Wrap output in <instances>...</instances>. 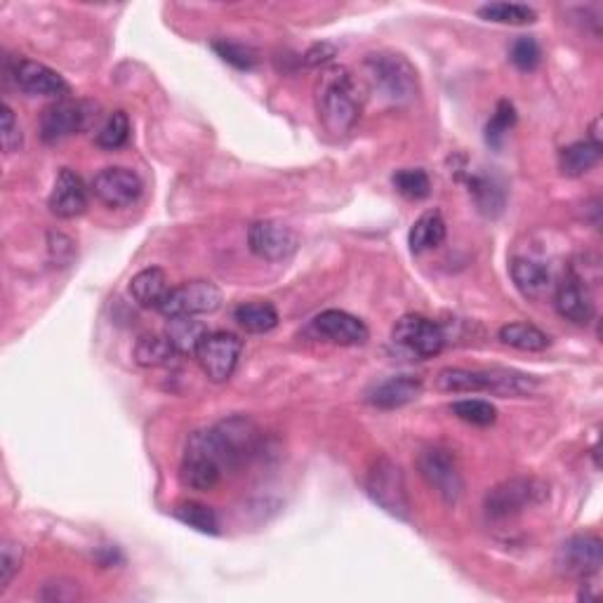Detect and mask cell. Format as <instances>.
Here are the masks:
<instances>
[{"label": "cell", "mask_w": 603, "mask_h": 603, "mask_svg": "<svg viewBox=\"0 0 603 603\" xmlns=\"http://www.w3.org/2000/svg\"><path fill=\"white\" fill-rule=\"evenodd\" d=\"M316 109L323 128L347 135L361 116V88L347 66H328L316 83Z\"/></svg>", "instance_id": "cell-1"}, {"label": "cell", "mask_w": 603, "mask_h": 603, "mask_svg": "<svg viewBox=\"0 0 603 603\" xmlns=\"http://www.w3.org/2000/svg\"><path fill=\"white\" fill-rule=\"evenodd\" d=\"M363 76L373 95L403 106L417 97V71L399 52H373L363 59Z\"/></svg>", "instance_id": "cell-2"}, {"label": "cell", "mask_w": 603, "mask_h": 603, "mask_svg": "<svg viewBox=\"0 0 603 603\" xmlns=\"http://www.w3.org/2000/svg\"><path fill=\"white\" fill-rule=\"evenodd\" d=\"M229 469L227 453H224L215 427L194 432L187 441L180 479L191 490H212L222 481Z\"/></svg>", "instance_id": "cell-3"}, {"label": "cell", "mask_w": 603, "mask_h": 603, "mask_svg": "<svg viewBox=\"0 0 603 603\" xmlns=\"http://www.w3.org/2000/svg\"><path fill=\"white\" fill-rule=\"evenodd\" d=\"M547 498V486L538 479L528 476H516V479L502 481L486 495V514L493 521H507L512 516H519L528 507L540 505Z\"/></svg>", "instance_id": "cell-4"}, {"label": "cell", "mask_w": 603, "mask_h": 603, "mask_svg": "<svg viewBox=\"0 0 603 603\" xmlns=\"http://www.w3.org/2000/svg\"><path fill=\"white\" fill-rule=\"evenodd\" d=\"M366 490L370 500L375 505H380L384 512L396 516V519L408 521L410 519V500L406 490V479H403L401 467L396 465L389 457H380L375 460V465L370 467Z\"/></svg>", "instance_id": "cell-5"}, {"label": "cell", "mask_w": 603, "mask_h": 603, "mask_svg": "<svg viewBox=\"0 0 603 603\" xmlns=\"http://www.w3.org/2000/svg\"><path fill=\"white\" fill-rule=\"evenodd\" d=\"M222 307V290L210 281H189L170 288L158 311L165 318H196Z\"/></svg>", "instance_id": "cell-6"}, {"label": "cell", "mask_w": 603, "mask_h": 603, "mask_svg": "<svg viewBox=\"0 0 603 603\" xmlns=\"http://www.w3.org/2000/svg\"><path fill=\"white\" fill-rule=\"evenodd\" d=\"M417 469H420L422 479L429 483L441 495L443 502L455 505L465 493V479H462L460 465H457L455 455L446 448H427L417 457Z\"/></svg>", "instance_id": "cell-7"}, {"label": "cell", "mask_w": 603, "mask_h": 603, "mask_svg": "<svg viewBox=\"0 0 603 603\" xmlns=\"http://www.w3.org/2000/svg\"><path fill=\"white\" fill-rule=\"evenodd\" d=\"M392 340L396 347L408 351L415 359H434L443 351L446 335H443L439 323L429 321V318L420 314H406L396 321Z\"/></svg>", "instance_id": "cell-8"}, {"label": "cell", "mask_w": 603, "mask_h": 603, "mask_svg": "<svg viewBox=\"0 0 603 603\" xmlns=\"http://www.w3.org/2000/svg\"><path fill=\"white\" fill-rule=\"evenodd\" d=\"M243 351V340L234 333H208L196 351L198 366L212 382H227L238 366Z\"/></svg>", "instance_id": "cell-9"}, {"label": "cell", "mask_w": 603, "mask_h": 603, "mask_svg": "<svg viewBox=\"0 0 603 603\" xmlns=\"http://www.w3.org/2000/svg\"><path fill=\"white\" fill-rule=\"evenodd\" d=\"M603 563V545L596 535H573L556 552V568L568 578L589 580L599 575Z\"/></svg>", "instance_id": "cell-10"}, {"label": "cell", "mask_w": 603, "mask_h": 603, "mask_svg": "<svg viewBox=\"0 0 603 603\" xmlns=\"http://www.w3.org/2000/svg\"><path fill=\"white\" fill-rule=\"evenodd\" d=\"M90 104L59 99L41 114V137L45 144H57L66 137H74L90 125Z\"/></svg>", "instance_id": "cell-11"}, {"label": "cell", "mask_w": 603, "mask_h": 603, "mask_svg": "<svg viewBox=\"0 0 603 603\" xmlns=\"http://www.w3.org/2000/svg\"><path fill=\"white\" fill-rule=\"evenodd\" d=\"M248 245L257 257L267 262H283L295 255L300 238L288 224L262 220L248 229Z\"/></svg>", "instance_id": "cell-12"}, {"label": "cell", "mask_w": 603, "mask_h": 603, "mask_svg": "<svg viewBox=\"0 0 603 603\" xmlns=\"http://www.w3.org/2000/svg\"><path fill=\"white\" fill-rule=\"evenodd\" d=\"M142 180L128 168H104L92 180V194L109 208H128L142 196Z\"/></svg>", "instance_id": "cell-13"}, {"label": "cell", "mask_w": 603, "mask_h": 603, "mask_svg": "<svg viewBox=\"0 0 603 603\" xmlns=\"http://www.w3.org/2000/svg\"><path fill=\"white\" fill-rule=\"evenodd\" d=\"M12 78H15L17 88L26 92V95L55 97L59 102V99H66V95L71 92L64 76H59L50 66L33 62V59H17L15 66H12Z\"/></svg>", "instance_id": "cell-14"}, {"label": "cell", "mask_w": 603, "mask_h": 603, "mask_svg": "<svg viewBox=\"0 0 603 603\" xmlns=\"http://www.w3.org/2000/svg\"><path fill=\"white\" fill-rule=\"evenodd\" d=\"M311 328H314L318 337L333 344H342V347H359V344H366L370 337L368 326L361 318L340 309H328L323 314H318L311 321Z\"/></svg>", "instance_id": "cell-15"}, {"label": "cell", "mask_w": 603, "mask_h": 603, "mask_svg": "<svg viewBox=\"0 0 603 603\" xmlns=\"http://www.w3.org/2000/svg\"><path fill=\"white\" fill-rule=\"evenodd\" d=\"M48 205L52 215H57L59 220H74V217L83 215L88 208V189H85L81 175H76L71 168L59 172L55 187L50 191Z\"/></svg>", "instance_id": "cell-16"}, {"label": "cell", "mask_w": 603, "mask_h": 603, "mask_svg": "<svg viewBox=\"0 0 603 603\" xmlns=\"http://www.w3.org/2000/svg\"><path fill=\"white\" fill-rule=\"evenodd\" d=\"M554 304H556V311H559L566 321L575 323V326H587L596 314L592 295H589L585 281L578 276L563 278L559 288H556Z\"/></svg>", "instance_id": "cell-17"}, {"label": "cell", "mask_w": 603, "mask_h": 603, "mask_svg": "<svg viewBox=\"0 0 603 603\" xmlns=\"http://www.w3.org/2000/svg\"><path fill=\"white\" fill-rule=\"evenodd\" d=\"M422 377L417 375H394L389 380L377 382L368 392V403H373L375 408L394 410L403 408L408 403L417 401L422 396Z\"/></svg>", "instance_id": "cell-18"}, {"label": "cell", "mask_w": 603, "mask_h": 603, "mask_svg": "<svg viewBox=\"0 0 603 603\" xmlns=\"http://www.w3.org/2000/svg\"><path fill=\"white\" fill-rule=\"evenodd\" d=\"M512 281L528 300H542L552 290V276H549L547 267H542L540 262L526 260V257H516L512 262Z\"/></svg>", "instance_id": "cell-19"}, {"label": "cell", "mask_w": 603, "mask_h": 603, "mask_svg": "<svg viewBox=\"0 0 603 603\" xmlns=\"http://www.w3.org/2000/svg\"><path fill=\"white\" fill-rule=\"evenodd\" d=\"M168 293H170L168 276H165V271L158 267L142 269L139 274L132 276L130 281L132 300L144 309H158Z\"/></svg>", "instance_id": "cell-20"}, {"label": "cell", "mask_w": 603, "mask_h": 603, "mask_svg": "<svg viewBox=\"0 0 603 603\" xmlns=\"http://www.w3.org/2000/svg\"><path fill=\"white\" fill-rule=\"evenodd\" d=\"M205 335H208V328L196 318H168L165 337L177 351V356H196Z\"/></svg>", "instance_id": "cell-21"}, {"label": "cell", "mask_w": 603, "mask_h": 603, "mask_svg": "<svg viewBox=\"0 0 603 603\" xmlns=\"http://www.w3.org/2000/svg\"><path fill=\"white\" fill-rule=\"evenodd\" d=\"M446 241V220L439 210L424 212L410 229L408 243L413 253H424V250H434Z\"/></svg>", "instance_id": "cell-22"}, {"label": "cell", "mask_w": 603, "mask_h": 603, "mask_svg": "<svg viewBox=\"0 0 603 603\" xmlns=\"http://www.w3.org/2000/svg\"><path fill=\"white\" fill-rule=\"evenodd\" d=\"M234 321L248 333H269L278 326V311L271 302H243L234 309Z\"/></svg>", "instance_id": "cell-23"}, {"label": "cell", "mask_w": 603, "mask_h": 603, "mask_svg": "<svg viewBox=\"0 0 603 603\" xmlns=\"http://www.w3.org/2000/svg\"><path fill=\"white\" fill-rule=\"evenodd\" d=\"M467 187H469V194H472V198H474V203L479 205V210L483 212V215L495 217L502 208H505V189H502L500 184L493 180V177L472 175V172H469Z\"/></svg>", "instance_id": "cell-24"}, {"label": "cell", "mask_w": 603, "mask_h": 603, "mask_svg": "<svg viewBox=\"0 0 603 603\" xmlns=\"http://www.w3.org/2000/svg\"><path fill=\"white\" fill-rule=\"evenodd\" d=\"M599 158L601 147H596V144L585 139V142H575L571 147L561 149L559 168L566 177H582L599 163Z\"/></svg>", "instance_id": "cell-25"}, {"label": "cell", "mask_w": 603, "mask_h": 603, "mask_svg": "<svg viewBox=\"0 0 603 603\" xmlns=\"http://www.w3.org/2000/svg\"><path fill=\"white\" fill-rule=\"evenodd\" d=\"M177 351L165 335H144L135 344V361L142 368H161L172 363Z\"/></svg>", "instance_id": "cell-26"}, {"label": "cell", "mask_w": 603, "mask_h": 603, "mask_svg": "<svg viewBox=\"0 0 603 603\" xmlns=\"http://www.w3.org/2000/svg\"><path fill=\"white\" fill-rule=\"evenodd\" d=\"M500 340L505 342L507 347H514L519 351H542L549 347L547 333L530 326V323H509V326H502Z\"/></svg>", "instance_id": "cell-27"}, {"label": "cell", "mask_w": 603, "mask_h": 603, "mask_svg": "<svg viewBox=\"0 0 603 603\" xmlns=\"http://www.w3.org/2000/svg\"><path fill=\"white\" fill-rule=\"evenodd\" d=\"M130 139V118L125 111H114V114L106 116V121L99 125L97 130V147L106 151H116L128 144Z\"/></svg>", "instance_id": "cell-28"}, {"label": "cell", "mask_w": 603, "mask_h": 603, "mask_svg": "<svg viewBox=\"0 0 603 603\" xmlns=\"http://www.w3.org/2000/svg\"><path fill=\"white\" fill-rule=\"evenodd\" d=\"M479 15L488 22L495 24H512V26H523V24H533L538 19V12L528 5H519V3H490L479 8Z\"/></svg>", "instance_id": "cell-29"}, {"label": "cell", "mask_w": 603, "mask_h": 603, "mask_svg": "<svg viewBox=\"0 0 603 603\" xmlns=\"http://www.w3.org/2000/svg\"><path fill=\"white\" fill-rule=\"evenodd\" d=\"M175 516L182 523H187L189 528L198 530V533H220V519H217V514L212 512L210 507L201 505V502H182V505L175 507Z\"/></svg>", "instance_id": "cell-30"}, {"label": "cell", "mask_w": 603, "mask_h": 603, "mask_svg": "<svg viewBox=\"0 0 603 603\" xmlns=\"http://www.w3.org/2000/svg\"><path fill=\"white\" fill-rule=\"evenodd\" d=\"M396 191L408 201H422L432 194V180L422 168H403L396 170V175L392 177Z\"/></svg>", "instance_id": "cell-31"}, {"label": "cell", "mask_w": 603, "mask_h": 603, "mask_svg": "<svg viewBox=\"0 0 603 603\" xmlns=\"http://www.w3.org/2000/svg\"><path fill=\"white\" fill-rule=\"evenodd\" d=\"M450 413H453L457 420L474 424V427H490L498 420V410L490 401H481V399H465V401H455L450 406Z\"/></svg>", "instance_id": "cell-32"}, {"label": "cell", "mask_w": 603, "mask_h": 603, "mask_svg": "<svg viewBox=\"0 0 603 603\" xmlns=\"http://www.w3.org/2000/svg\"><path fill=\"white\" fill-rule=\"evenodd\" d=\"M516 123V109L512 102H507V99H502L498 104V109H495V114L490 116V121L486 125V142L490 147H500L502 139L507 137V132L514 128Z\"/></svg>", "instance_id": "cell-33"}, {"label": "cell", "mask_w": 603, "mask_h": 603, "mask_svg": "<svg viewBox=\"0 0 603 603\" xmlns=\"http://www.w3.org/2000/svg\"><path fill=\"white\" fill-rule=\"evenodd\" d=\"M212 50L220 55L224 62H229L231 66H236V69L241 71H250L257 66V52L253 48H248V45L241 43H231V41H217L212 43Z\"/></svg>", "instance_id": "cell-34"}, {"label": "cell", "mask_w": 603, "mask_h": 603, "mask_svg": "<svg viewBox=\"0 0 603 603\" xmlns=\"http://www.w3.org/2000/svg\"><path fill=\"white\" fill-rule=\"evenodd\" d=\"M22 559H24V549L19 542L5 540L0 545V592L10 587V582L15 580V575L22 568Z\"/></svg>", "instance_id": "cell-35"}, {"label": "cell", "mask_w": 603, "mask_h": 603, "mask_svg": "<svg viewBox=\"0 0 603 603\" xmlns=\"http://www.w3.org/2000/svg\"><path fill=\"white\" fill-rule=\"evenodd\" d=\"M509 59H512L516 69L521 71H533L538 69L542 59V48L533 36H521L516 38L512 50H509Z\"/></svg>", "instance_id": "cell-36"}, {"label": "cell", "mask_w": 603, "mask_h": 603, "mask_svg": "<svg viewBox=\"0 0 603 603\" xmlns=\"http://www.w3.org/2000/svg\"><path fill=\"white\" fill-rule=\"evenodd\" d=\"M0 142H3L5 154H15L22 149V128H19L15 111L10 109V104L0 106Z\"/></svg>", "instance_id": "cell-37"}, {"label": "cell", "mask_w": 603, "mask_h": 603, "mask_svg": "<svg viewBox=\"0 0 603 603\" xmlns=\"http://www.w3.org/2000/svg\"><path fill=\"white\" fill-rule=\"evenodd\" d=\"M38 596H41L43 601L71 603L81 599V587H78V582L74 580H52V582H45Z\"/></svg>", "instance_id": "cell-38"}, {"label": "cell", "mask_w": 603, "mask_h": 603, "mask_svg": "<svg viewBox=\"0 0 603 603\" xmlns=\"http://www.w3.org/2000/svg\"><path fill=\"white\" fill-rule=\"evenodd\" d=\"M335 55H337L335 45L318 43V45H314V48H309L307 52H304L302 62L307 66H323V64H328Z\"/></svg>", "instance_id": "cell-39"}, {"label": "cell", "mask_w": 603, "mask_h": 603, "mask_svg": "<svg viewBox=\"0 0 603 603\" xmlns=\"http://www.w3.org/2000/svg\"><path fill=\"white\" fill-rule=\"evenodd\" d=\"M50 253H52V260H57V262H64L62 253L74 257V253H76L74 241L64 234H50Z\"/></svg>", "instance_id": "cell-40"}]
</instances>
